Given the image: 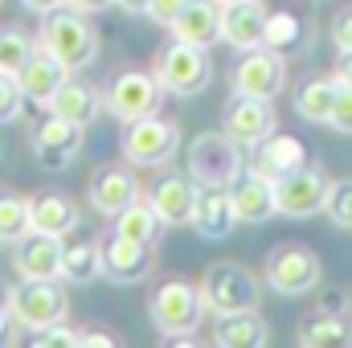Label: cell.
I'll list each match as a JSON object with an SVG mask.
<instances>
[{"instance_id": "21", "label": "cell", "mask_w": 352, "mask_h": 348, "mask_svg": "<svg viewBox=\"0 0 352 348\" xmlns=\"http://www.w3.org/2000/svg\"><path fill=\"white\" fill-rule=\"evenodd\" d=\"M173 37L188 41V45H217L221 41V4L217 0H188L180 8V17L173 21Z\"/></svg>"}, {"instance_id": "22", "label": "cell", "mask_w": 352, "mask_h": 348, "mask_svg": "<svg viewBox=\"0 0 352 348\" xmlns=\"http://www.w3.org/2000/svg\"><path fill=\"white\" fill-rule=\"evenodd\" d=\"M263 29H266V8L258 0H242L221 8V41L234 50H258L263 45Z\"/></svg>"}, {"instance_id": "2", "label": "cell", "mask_w": 352, "mask_h": 348, "mask_svg": "<svg viewBox=\"0 0 352 348\" xmlns=\"http://www.w3.org/2000/svg\"><path fill=\"white\" fill-rule=\"evenodd\" d=\"M148 320L160 336H168L173 345H188V336H197L201 320H205V303L201 291L184 279H168L156 287V295L148 299Z\"/></svg>"}, {"instance_id": "24", "label": "cell", "mask_w": 352, "mask_h": 348, "mask_svg": "<svg viewBox=\"0 0 352 348\" xmlns=\"http://www.w3.org/2000/svg\"><path fill=\"white\" fill-rule=\"evenodd\" d=\"M102 107H107V102H102V90L90 87L87 78H74V74H70L45 111H50V115H62V119H70V123H78V127H90Z\"/></svg>"}, {"instance_id": "31", "label": "cell", "mask_w": 352, "mask_h": 348, "mask_svg": "<svg viewBox=\"0 0 352 348\" xmlns=\"http://www.w3.org/2000/svg\"><path fill=\"white\" fill-rule=\"evenodd\" d=\"M25 234H29V197L0 188V242L16 246Z\"/></svg>"}, {"instance_id": "27", "label": "cell", "mask_w": 352, "mask_h": 348, "mask_svg": "<svg viewBox=\"0 0 352 348\" xmlns=\"http://www.w3.org/2000/svg\"><path fill=\"white\" fill-rule=\"evenodd\" d=\"M340 83L336 78H307L295 90V111L307 123H332V107H336Z\"/></svg>"}, {"instance_id": "43", "label": "cell", "mask_w": 352, "mask_h": 348, "mask_svg": "<svg viewBox=\"0 0 352 348\" xmlns=\"http://www.w3.org/2000/svg\"><path fill=\"white\" fill-rule=\"evenodd\" d=\"M115 4H119L123 12H131V17H148V4H152V0H115Z\"/></svg>"}, {"instance_id": "15", "label": "cell", "mask_w": 352, "mask_h": 348, "mask_svg": "<svg viewBox=\"0 0 352 348\" xmlns=\"http://www.w3.org/2000/svg\"><path fill=\"white\" fill-rule=\"evenodd\" d=\"M230 197H234L238 221H246V226H263V221H270L278 213V205H274V180L266 173H258L254 164L242 168V176L230 184Z\"/></svg>"}, {"instance_id": "46", "label": "cell", "mask_w": 352, "mask_h": 348, "mask_svg": "<svg viewBox=\"0 0 352 348\" xmlns=\"http://www.w3.org/2000/svg\"><path fill=\"white\" fill-rule=\"evenodd\" d=\"M217 4H221V8H230V4H242V0H217Z\"/></svg>"}, {"instance_id": "33", "label": "cell", "mask_w": 352, "mask_h": 348, "mask_svg": "<svg viewBox=\"0 0 352 348\" xmlns=\"http://www.w3.org/2000/svg\"><path fill=\"white\" fill-rule=\"evenodd\" d=\"M33 41L21 33V29H4L0 33V70H8V74H16L29 58H33Z\"/></svg>"}, {"instance_id": "26", "label": "cell", "mask_w": 352, "mask_h": 348, "mask_svg": "<svg viewBox=\"0 0 352 348\" xmlns=\"http://www.w3.org/2000/svg\"><path fill=\"white\" fill-rule=\"evenodd\" d=\"M270 340L258 312H238V316H217L213 324V345L221 348H263Z\"/></svg>"}, {"instance_id": "29", "label": "cell", "mask_w": 352, "mask_h": 348, "mask_svg": "<svg viewBox=\"0 0 352 348\" xmlns=\"http://www.w3.org/2000/svg\"><path fill=\"white\" fill-rule=\"evenodd\" d=\"M98 274H102L98 270V242H66L62 246V279L66 283L87 287Z\"/></svg>"}, {"instance_id": "34", "label": "cell", "mask_w": 352, "mask_h": 348, "mask_svg": "<svg viewBox=\"0 0 352 348\" xmlns=\"http://www.w3.org/2000/svg\"><path fill=\"white\" fill-rule=\"evenodd\" d=\"M324 213H328V221H332V226L352 230V180H332V184H328Z\"/></svg>"}, {"instance_id": "6", "label": "cell", "mask_w": 352, "mask_h": 348, "mask_svg": "<svg viewBox=\"0 0 352 348\" xmlns=\"http://www.w3.org/2000/svg\"><path fill=\"white\" fill-rule=\"evenodd\" d=\"M156 83L164 87V94L176 98H192L213 83V62H209V50L201 45H188V41H168L160 54H156Z\"/></svg>"}, {"instance_id": "16", "label": "cell", "mask_w": 352, "mask_h": 348, "mask_svg": "<svg viewBox=\"0 0 352 348\" xmlns=\"http://www.w3.org/2000/svg\"><path fill=\"white\" fill-rule=\"evenodd\" d=\"M226 131H230L242 148H258L266 135L274 131V107H270V98L234 94V102L226 107Z\"/></svg>"}, {"instance_id": "11", "label": "cell", "mask_w": 352, "mask_h": 348, "mask_svg": "<svg viewBox=\"0 0 352 348\" xmlns=\"http://www.w3.org/2000/svg\"><path fill=\"white\" fill-rule=\"evenodd\" d=\"M328 176L320 173V168H295V173H283L274 176V205H278V213L283 217H295V221H303V217H316V213H324V201H328Z\"/></svg>"}, {"instance_id": "41", "label": "cell", "mask_w": 352, "mask_h": 348, "mask_svg": "<svg viewBox=\"0 0 352 348\" xmlns=\"http://www.w3.org/2000/svg\"><path fill=\"white\" fill-rule=\"evenodd\" d=\"M66 4H70V8H78V12H102V8H111V4H115V0H66Z\"/></svg>"}, {"instance_id": "32", "label": "cell", "mask_w": 352, "mask_h": 348, "mask_svg": "<svg viewBox=\"0 0 352 348\" xmlns=\"http://www.w3.org/2000/svg\"><path fill=\"white\" fill-rule=\"evenodd\" d=\"M299 37H303V25H299V17L295 12H266V29H263V45L266 50H291V45H299Z\"/></svg>"}, {"instance_id": "39", "label": "cell", "mask_w": 352, "mask_h": 348, "mask_svg": "<svg viewBox=\"0 0 352 348\" xmlns=\"http://www.w3.org/2000/svg\"><path fill=\"white\" fill-rule=\"evenodd\" d=\"M332 41H336L340 54H352V8L336 17V25H332Z\"/></svg>"}, {"instance_id": "9", "label": "cell", "mask_w": 352, "mask_h": 348, "mask_svg": "<svg viewBox=\"0 0 352 348\" xmlns=\"http://www.w3.org/2000/svg\"><path fill=\"white\" fill-rule=\"evenodd\" d=\"M156 266V246L152 242H131L123 234H107L98 242V270L107 283L115 287H127V283H144Z\"/></svg>"}, {"instance_id": "40", "label": "cell", "mask_w": 352, "mask_h": 348, "mask_svg": "<svg viewBox=\"0 0 352 348\" xmlns=\"http://www.w3.org/2000/svg\"><path fill=\"white\" fill-rule=\"evenodd\" d=\"M90 345L115 348V336H111L107 328H78V348H90Z\"/></svg>"}, {"instance_id": "23", "label": "cell", "mask_w": 352, "mask_h": 348, "mask_svg": "<svg viewBox=\"0 0 352 348\" xmlns=\"http://www.w3.org/2000/svg\"><path fill=\"white\" fill-rule=\"evenodd\" d=\"M87 197L98 213L115 217L119 209H127L131 201H140V180H135V173H127V168H98L94 180H90V188H87Z\"/></svg>"}, {"instance_id": "5", "label": "cell", "mask_w": 352, "mask_h": 348, "mask_svg": "<svg viewBox=\"0 0 352 348\" xmlns=\"http://www.w3.org/2000/svg\"><path fill=\"white\" fill-rule=\"evenodd\" d=\"M4 307L8 316L16 320V328L25 332H41L58 320H66L70 312V299L62 291L58 279H16L8 291H4Z\"/></svg>"}, {"instance_id": "25", "label": "cell", "mask_w": 352, "mask_h": 348, "mask_svg": "<svg viewBox=\"0 0 352 348\" xmlns=\"http://www.w3.org/2000/svg\"><path fill=\"white\" fill-rule=\"evenodd\" d=\"M307 164V148L295 140V135H278V131H270L263 144L254 148V168L266 173L270 180L283 173H295V168H303Z\"/></svg>"}, {"instance_id": "12", "label": "cell", "mask_w": 352, "mask_h": 348, "mask_svg": "<svg viewBox=\"0 0 352 348\" xmlns=\"http://www.w3.org/2000/svg\"><path fill=\"white\" fill-rule=\"evenodd\" d=\"M82 131H87V127H78V123H70V119H62V115H45V119L37 123V131H33V160H37L45 173H62L66 164L78 160V152H82Z\"/></svg>"}, {"instance_id": "4", "label": "cell", "mask_w": 352, "mask_h": 348, "mask_svg": "<svg viewBox=\"0 0 352 348\" xmlns=\"http://www.w3.org/2000/svg\"><path fill=\"white\" fill-rule=\"evenodd\" d=\"M201 303L209 316H238V312H258L263 287L254 279V270H246L242 262H213L201 274Z\"/></svg>"}, {"instance_id": "17", "label": "cell", "mask_w": 352, "mask_h": 348, "mask_svg": "<svg viewBox=\"0 0 352 348\" xmlns=\"http://www.w3.org/2000/svg\"><path fill=\"white\" fill-rule=\"evenodd\" d=\"M197 193H201V188L192 184L188 173H168L148 188V205L156 209V217H160L164 226H188V221H192Z\"/></svg>"}, {"instance_id": "7", "label": "cell", "mask_w": 352, "mask_h": 348, "mask_svg": "<svg viewBox=\"0 0 352 348\" xmlns=\"http://www.w3.org/2000/svg\"><path fill=\"white\" fill-rule=\"evenodd\" d=\"M127 164H140V168H160L168 164L180 148V127L173 119H164L160 111L148 115V119H135V123H123V140H119Z\"/></svg>"}, {"instance_id": "28", "label": "cell", "mask_w": 352, "mask_h": 348, "mask_svg": "<svg viewBox=\"0 0 352 348\" xmlns=\"http://www.w3.org/2000/svg\"><path fill=\"white\" fill-rule=\"evenodd\" d=\"M160 217H156V209L148 205V201H131L127 209H119L115 213V234H123V238H131V242H160Z\"/></svg>"}, {"instance_id": "14", "label": "cell", "mask_w": 352, "mask_h": 348, "mask_svg": "<svg viewBox=\"0 0 352 348\" xmlns=\"http://www.w3.org/2000/svg\"><path fill=\"white\" fill-rule=\"evenodd\" d=\"M78 226H82V209L74 205L70 193H62V188H45V193L29 197V234L70 238Z\"/></svg>"}, {"instance_id": "37", "label": "cell", "mask_w": 352, "mask_h": 348, "mask_svg": "<svg viewBox=\"0 0 352 348\" xmlns=\"http://www.w3.org/2000/svg\"><path fill=\"white\" fill-rule=\"evenodd\" d=\"M332 127L352 135V87H340L336 94V107H332Z\"/></svg>"}, {"instance_id": "8", "label": "cell", "mask_w": 352, "mask_h": 348, "mask_svg": "<svg viewBox=\"0 0 352 348\" xmlns=\"http://www.w3.org/2000/svg\"><path fill=\"white\" fill-rule=\"evenodd\" d=\"M266 283H270V291H278L287 299L311 295L320 287V259L299 242H283L266 254Z\"/></svg>"}, {"instance_id": "1", "label": "cell", "mask_w": 352, "mask_h": 348, "mask_svg": "<svg viewBox=\"0 0 352 348\" xmlns=\"http://www.w3.org/2000/svg\"><path fill=\"white\" fill-rule=\"evenodd\" d=\"M37 45L45 54H54L70 74L90 70L94 58H98V33L87 21V12H78V8H54V12H45Z\"/></svg>"}, {"instance_id": "38", "label": "cell", "mask_w": 352, "mask_h": 348, "mask_svg": "<svg viewBox=\"0 0 352 348\" xmlns=\"http://www.w3.org/2000/svg\"><path fill=\"white\" fill-rule=\"evenodd\" d=\"M188 0H152L148 4V17L156 21V25H164V29H173V21L180 17V8H184Z\"/></svg>"}, {"instance_id": "18", "label": "cell", "mask_w": 352, "mask_h": 348, "mask_svg": "<svg viewBox=\"0 0 352 348\" xmlns=\"http://www.w3.org/2000/svg\"><path fill=\"white\" fill-rule=\"evenodd\" d=\"M70 78V70L54 58V54H45L41 45L33 50V58L16 70V83L25 90V98L33 102V107H50L54 102V94L62 90V83Z\"/></svg>"}, {"instance_id": "44", "label": "cell", "mask_w": 352, "mask_h": 348, "mask_svg": "<svg viewBox=\"0 0 352 348\" xmlns=\"http://www.w3.org/2000/svg\"><path fill=\"white\" fill-rule=\"evenodd\" d=\"M12 328H16V320L8 316V307H0V345H8V340H12Z\"/></svg>"}, {"instance_id": "36", "label": "cell", "mask_w": 352, "mask_h": 348, "mask_svg": "<svg viewBox=\"0 0 352 348\" xmlns=\"http://www.w3.org/2000/svg\"><path fill=\"white\" fill-rule=\"evenodd\" d=\"M33 348H78V328H66V320H58L33 336Z\"/></svg>"}, {"instance_id": "3", "label": "cell", "mask_w": 352, "mask_h": 348, "mask_svg": "<svg viewBox=\"0 0 352 348\" xmlns=\"http://www.w3.org/2000/svg\"><path fill=\"white\" fill-rule=\"evenodd\" d=\"M242 144L221 127V131H201L188 144L184 173L192 176L197 188H230L242 176Z\"/></svg>"}, {"instance_id": "20", "label": "cell", "mask_w": 352, "mask_h": 348, "mask_svg": "<svg viewBox=\"0 0 352 348\" xmlns=\"http://www.w3.org/2000/svg\"><path fill=\"white\" fill-rule=\"evenodd\" d=\"M12 270L21 279H62V238L25 234L12 250Z\"/></svg>"}, {"instance_id": "45", "label": "cell", "mask_w": 352, "mask_h": 348, "mask_svg": "<svg viewBox=\"0 0 352 348\" xmlns=\"http://www.w3.org/2000/svg\"><path fill=\"white\" fill-rule=\"evenodd\" d=\"M336 83H340V87H352V54H344V58H340V70H336Z\"/></svg>"}, {"instance_id": "42", "label": "cell", "mask_w": 352, "mask_h": 348, "mask_svg": "<svg viewBox=\"0 0 352 348\" xmlns=\"http://www.w3.org/2000/svg\"><path fill=\"white\" fill-rule=\"evenodd\" d=\"M29 12H37V17H45V12H54V8H62L66 0H21Z\"/></svg>"}, {"instance_id": "35", "label": "cell", "mask_w": 352, "mask_h": 348, "mask_svg": "<svg viewBox=\"0 0 352 348\" xmlns=\"http://www.w3.org/2000/svg\"><path fill=\"white\" fill-rule=\"evenodd\" d=\"M25 90L16 83V74H8V70H0V127L4 123H16L21 119V111H25Z\"/></svg>"}, {"instance_id": "10", "label": "cell", "mask_w": 352, "mask_h": 348, "mask_svg": "<svg viewBox=\"0 0 352 348\" xmlns=\"http://www.w3.org/2000/svg\"><path fill=\"white\" fill-rule=\"evenodd\" d=\"M160 94H164V87L156 83V74L123 70V74L107 87L102 102H107V111H111L119 123H135V119H148V115L160 111Z\"/></svg>"}, {"instance_id": "13", "label": "cell", "mask_w": 352, "mask_h": 348, "mask_svg": "<svg viewBox=\"0 0 352 348\" xmlns=\"http://www.w3.org/2000/svg\"><path fill=\"white\" fill-rule=\"evenodd\" d=\"M287 87V62L278 50H246L242 62L234 66V94H250V98H274Z\"/></svg>"}, {"instance_id": "19", "label": "cell", "mask_w": 352, "mask_h": 348, "mask_svg": "<svg viewBox=\"0 0 352 348\" xmlns=\"http://www.w3.org/2000/svg\"><path fill=\"white\" fill-rule=\"evenodd\" d=\"M188 226H192L205 242H221V238H230L234 226H238V213H234V197H230V188H201Z\"/></svg>"}, {"instance_id": "30", "label": "cell", "mask_w": 352, "mask_h": 348, "mask_svg": "<svg viewBox=\"0 0 352 348\" xmlns=\"http://www.w3.org/2000/svg\"><path fill=\"white\" fill-rule=\"evenodd\" d=\"M299 345L303 348H340L349 345V324L332 312H320L316 320L299 324Z\"/></svg>"}]
</instances>
